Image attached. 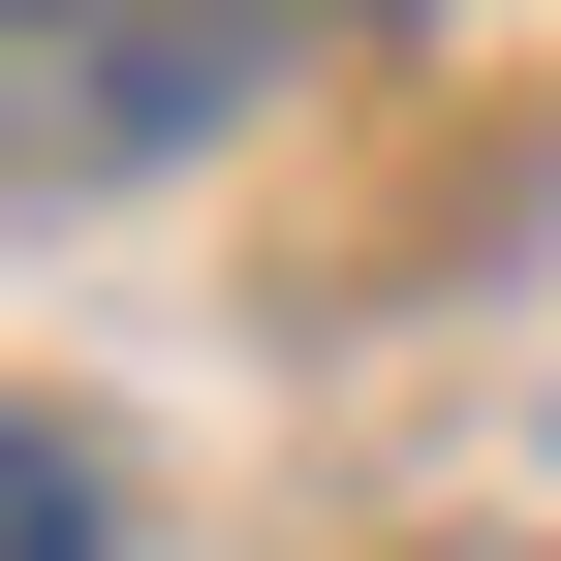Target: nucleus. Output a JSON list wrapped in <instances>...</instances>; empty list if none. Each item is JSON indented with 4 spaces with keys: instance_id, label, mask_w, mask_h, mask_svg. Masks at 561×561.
I'll use <instances>...</instances> for the list:
<instances>
[{
    "instance_id": "obj_1",
    "label": "nucleus",
    "mask_w": 561,
    "mask_h": 561,
    "mask_svg": "<svg viewBox=\"0 0 561 561\" xmlns=\"http://www.w3.org/2000/svg\"><path fill=\"white\" fill-rule=\"evenodd\" d=\"M0 561H94V468H62L32 405H0Z\"/></svg>"
}]
</instances>
